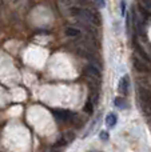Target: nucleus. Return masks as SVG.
<instances>
[{
	"mask_svg": "<svg viewBox=\"0 0 151 152\" xmlns=\"http://www.w3.org/2000/svg\"><path fill=\"white\" fill-rule=\"evenodd\" d=\"M94 1L98 4V7H100V8H104L106 7V0H94Z\"/></svg>",
	"mask_w": 151,
	"mask_h": 152,
	"instance_id": "2eb2a0df",
	"label": "nucleus"
},
{
	"mask_svg": "<svg viewBox=\"0 0 151 152\" xmlns=\"http://www.w3.org/2000/svg\"><path fill=\"white\" fill-rule=\"evenodd\" d=\"M138 11H139V16L143 19L144 23H147V21L151 20V11L150 10H147V8L143 7V5L138 4Z\"/></svg>",
	"mask_w": 151,
	"mask_h": 152,
	"instance_id": "423d86ee",
	"label": "nucleus"
},
{
	"mask_svg": "<svg viewBox=\"0 0 151 152\" xmlns=\"http://www.w3.org/2000/svg\"><path fill=\"white\" fill-rule=\"evenodd\" d=\"M114 103H115V105L117 107H119V108H123L125 107V99H122V97H115L114 99Z\"/></svg>",
	"mask_w": 151,
	"mask_h": 152,
	"instance_id": "f8f14e48",
	"label": "nucleus"
},
{
	"mask_svg": "<svg viewBox=\"0 0 151 152\" xmlns=\"http://www.w3.org/2000/svg\"><path fill=\"white\" fill-rule=\"evenodd\" d=\"M135 48H136V52H138L139 58H141V59H143V60L146 61L147 64H150V66H151V56L149 55V53H147L146 51H144L143 48H142L139 44H135Z\"/></svg>",
	"mask_w": 151,
	"mask_h": 152,
	"instance_id": "0eeeda50",
	"label": "nucleus"
},
{
	"mask_svg": "<svg viewBox=\"0 0 151 152\" xmlns=\"http://www.w3.org/2000/svg\"><path fill=\"white\" fill-rule=\"evenodd\" d=\"M83 111H84V112H87V113H92L94 112V104H92V100H91V99H88V102L86 103Z\"/></svg>",
	"mask_w": 151,
	"mask_h": 152,
	"instance_id": "9b49d317",
	"label": "nucleus"
},
{
	"mask_svg": "<svg viewBox=\"0 0 151 152\" xmlns=\"http://www.w3.org/2000/svg\"><path fill=\"white\" fill-rule=\"evenodd\" d=\"M133 66H134V68L136 69V72H142V74H149V72H151V66L147 64L146 61L141 58H134Z\"/></svg>",
	"mask_w": 151,
	"mask_h": 152,
	"instance_id": "7ed1b4c3",
	"label": "nucleus"
},
{
	"mask_svg": "<svg viewBox=\"0 0 151 152\" xmlns=\"http://www.w3.org/2000/svg\"><path fill=\"white\" fill-rule=\"evenodd\" d=\"M100 139L107 140V139H108V134H107L106 131H102V132H100Z\"/></svg>",
	"mask_w": 151,
	"mask_h": 152,
	"instance_id": "dca6fc26",
	"label": "nucleus"
},
{
	"mask_svg": "<svg viewBox=\"0 0 151 152\" xmlns=\"http://www.w3.org/2000/svg\"><path fill=\"white\" fill-rule=\"evenodd\" d=\"M117 121H118V118H117V115H115V113H108V115H107L106 124L108 127H114L115 124H117Z\"/></svg>",
	"mask_w": 151,
	"mask_h": 152,
	"instance_id": "1a4fd4ad",
	"label": "nucleus"
},
{
	"mask_svg": "<svg viewBox=\"0 0 151 152\" xmlns=\"http://www.w3.org/2000/svg\"><path fill=\"white\" fill-rule=\"evenodd\" d=\"M66 35L68 37H78L80 36V31L74 27H68V28H66Z\"/></svg>",
	"mask_w": 151,
	"mask_h": 152,
	"instance_id": "9d476101",
	"label": "nucleus"
},
{
	"mask_svg": "<svg viewBox=\"0 0 151 152\" xmlns=\"http://www.w3.org/2000/svg\"><path fill=\"white\" fill-rule=\"evenodd\" d=\"M120 11H122V15L125 16L126 15V1H125V0H122V1H120Z\"/></svg>",
	"mask_w": 151,
	"mask_h": 152,
	"instance_id": "4468645a",
	"label": "nucleus"
},
{
	"mask_svg": "<svg viewBox=\"0 0 151 152\" xmlns=\"http://www.w3.org/2000/svg\"><path fill=\"white\" fill-rule=\"evenodd\" d=\"M54 116L59 123L63 124H76V127H79V118H78L76 113L71 112V111L67 110H56L54 111Z\"/></svg>",
	"mask_w": 151,
	"mask_h": 152,
	"instance_id": "f257e3e1",
	"label": "nucleus"
},
{
	"mask_svg": "<svg viewBox=\"0 0 151 152\" xmlns=\"http://www.w3.org/2000/svg\"><path fill=\"white\" fill-rule=\"evenodd\" d=\"M128 88H130V81H128V76H123L119 81V92L123 95L128 94Z\"/></svg>",
	"mask_w": 151,
	"mask_h": 152,
	"instance_id": "39448f33",
	"label": "nucleus"
},
{
	"mask_svg": "<svg viewBox=\"0 0 151 152\" xmlns=\"http://www.w3.org/2000/svg\"><path fill=\"white\" fill-rule=\"evenodd\" d=\"M138 96H139L141 102H146V103H149V104H151V89L139 86L138 87Z\"/></svg>",
	"mask_w": 151,
	"mask_h": 152,
	"instance_id": "20e7f679",
	"label": "nucleus"
},
{
	"mask_svg": "<svg viewBox=\"0 0 151 152\" xmlns=\"http://www.w3.org/2000/svg\"><path fill=\"white\" fill-rule=\"evenodd\" d=\"M84 76L90 84H94V86H99L100 83V79H102V74H100V69L99 67L94 66V64H90L84 68Z\"/></svg>",
	"mask_w": 151,
	"mask_h": 152,
	"instance_id": "f03ea898",
	"label": "nucleus"
},
{
	"mask_svg": "<svg viewBox=\"0 0 151 152\" xmlns=\"http://www.w3.org/2000/svg\"><path fill=\"white\" fill-rule=\"evenodd\" d=\"M139 4L143 5V7H146L147 10L151 11V0H139Z\"/></svg>",
	"mask_w": 151,
	"mask_h": 152,
	"instance_id": "ddd939ff",
	"label": "nucleus"
},
{
	"mask_svg": "<svg viewBox=\"0 0 151 152\" xmlns=\"http://www.w3.org/2000/svg\"><path fill=\"white\" fill-rule=\"evenodd\" d=\"M139 107H141L142 113H143L146 118H150L151 116V104H149V103H146V102H141Z\"/></svg>",
	"mask_w": 151,
	"mask_h": 152,
	"instance_id": "6e6552de",
	"label": "nucleus"
}]
</instances>
